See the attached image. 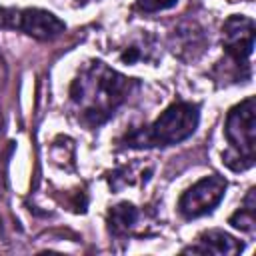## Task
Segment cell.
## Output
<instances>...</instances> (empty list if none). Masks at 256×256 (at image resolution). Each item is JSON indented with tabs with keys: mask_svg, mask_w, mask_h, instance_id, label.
Returning a JSON list of instances; mask_svg holds the SVG:
<instances>
[{
	"mask_svg": "<svg viewBox=\"0 0 256 256\" xmlns=\"http://www.w3.org/2000/svg\"><path fill=\"white\" fill-rule=\"evenodd\" d=\"M226 180L218 174H210L200 178L196 184H192L178 200V212L192 220V218H200L208 212H212L224 198L226 192Z\"/></svg>",
	"mask_w": 256,
	"mask_h": 256,
	"instance_id": "277c9868",
	"label": "cell"
},
{
	"mask_svg": "<svg viewBox=\"0 0 256 256\" xmlns=\"http://www.w3.org/2000/svg\"><path fill=\"white\" fill-rule=\"evenodd\" d=\"M200 122V106L194 102L170 104L148 128L126 134V144L132 148L148 146H174L190 138Z\"/></svg>",
	"mask_w": 256,
	"mask_h": 256,
	"instance_id": "7a4b0ae2",
	"label": "cell"
},
{
	"mask_svg": "<svg viewBox=\"0 0 256 256\" xmlns=\"http://www.w3.org/2000/svg\"><path fill=\"white\" fill-rule=\"evenodd\" d=\"M244 244L230 236L224 230H206L198 236V244L186 248L184 252H200V254H216V256H234L242 252Z\"/></svg>",
	"mask_w": 256,
	"mask_h": 256,
	"instance_id": "ba28073f",
	"label": "cell"
},
{
	"mask_svg": "<svg viewBox=\"0 0 256 256\" xmlns=\"http://www.w3.org/2000/svg\"><path fill=\"white\" fill-rule=\"evenodd\" d=\"M172 52L182 60H196L208 46V36L204 28L194 20L180 22L170 34Z\"/></svg>",
	"mask_w": 256,
	"mask_h": 256,
	"instance_id": "52a82bcc",
	"label": "cell"
},
{
	"mask_svg": "<svg viewBox=\"0 0 256 256\" xmlns=\"http://www.w3.org/2000/svg\"><path fill=\"white\" fill-rule=\"evenodd\" d=\"M0 124H2V118H0Z\"/></svg>",
	"mask_w": 256,
	"mask_h": 256,
	"instance_id": "5bb4252c",
	"label": "cell"
},
{
	"mask_svg": "<svg viewBox=\"0 0 256 256\" xmlns=\"http://www.w3.org/2000/svg\"><path fill=\"white\" fill-rule=\"evenodd\" d=\"M136 82L108 64L94 60L86 64L70 84V102L78 120L96 128L104 124L136 90Z\"/></svg>",
	"mask_w": 256,
	"mask_h": 256,
	"instance_id": "6da1fadb",
	"label": "cell"
},
{
	"mask_svg": "<svg viewBox=\"0 0 256 256\" xmlns=\"http://www.w3.org/2000/svg\"><path fill=\"white\" fill-rule=\"evenodd\" d=\"M14 20H16V10L0 8V28H14Z\"/></svg>",
	"mask_w": 256,
	"mask_h": 256,
	"instance_id": "7c38bea8",
	"label": "cell"
},
{
	"mask_svg": "<svg viewBox=\"0 0 256 256\" xmlns=\"http://www.w3.org/2000/svg\"><path fill=\"white\" fill-rule=\"evenodd\" d=\"M14 28L26 32L36 40H52L66 30V24L48 10L26 8V10H16Z\"/></svg>",
	"mask_w": 256,
	"mask_h": 256,
	"instance_id": "8992f818",
	"label": "cell"
},
{
	"mask_svg": "<svg viewBox=\"0 0 256 256\" xmlns=\"http://www.w3.org/2000/svg\"><path fill=\"white\" fill-rule=\"evenodd\" d=\"M176 4H178V0H136V8L140 12H146V14L168 10V8L176 6Z\"/></svg>",
	"mask_w": 256,
	"mask_h": 256,
	"instance_id": "8fae6325",
	"label": "cell"
},
{
	"mask_svg": "<svg viewBox=\"0 0 256 256\" xmlns=\"http://www.w3.org/2000/svg\"><path fill=\"white\" fill-rule=\"evenodd\" d=\"M224 136L230 148L222 154V162L234 172L252 168L254 158H256V100L254 96H248L240 104L230 108L226 116V124H224Z\"/></svg>",
	"mask_w": 256,
	"mask_h": 256,
	"instance_id": "3957f363",
	"label": "cell"
},
{
	"mask_svg": "<svg viewBox=\"0 0 256 256\" xmlns=\"http://www.w3.org/2000/svg\"><path fill=\"white\" fill-rule=\"evenodd\" d=\"M0 228H2V226H0Z\"/></svg>",
	"mask_w": 256,
	"mask_h": 256,
	"instance_id": "9a60e30c",
	"label": "cell"
},
{
	"mask_svg": "<svg viewBox=\"0 0 256 256\" xmlns=\"http://www.w3.org/2000/svg\"><path fill=\"white\" fill-rule=\"evenodd\" d=\"M222 46L238 70H248V58L254 50V20L242 14L228 16L222 26Z\"/></svg>",
	"mask_w": 256,
	"mask_h": 256,
	"instance_id": "5b68a950",
	"label": "cell"
},
{
	"mask_svg": "<svg viewBox=\"0 0 256 256\" xmlns=\"http://www.w3.org/2000/svg\"><path fill=\"white\" fill-rule=\"evenodd\" d=\"M6 78H8V70H6V62H4V58L0 56V92H2V88H4V84H6Z\"/></svg>",
	"mask_w": 256,
	"mask_h": 256,
	"instance_id": "4fadbf2b",
	"label": "cell"
},
{
	"mask_svg": "<svg viewBox=\"0 0 256 256\" xmlns=\"http://www.w3.org/2000/svg\"><path fill=\"white\" fill-rule=\"evenodd\" d=\"M254 196H256V188H250L246 198H244L242 208L236 210L228 218V224H232L234 228H238L242 232H248V234H252L256 230V202H254Z\"/></svg>",
	"mask_w": 256,
	"mask_h": 256,
	"instance_id": "30bf717a",
	"label": "cell"
},
{
	"mask_svg": "<svg viewBox=\"0 0 256 256\" xmlns=\"http://www.w3.org/2000/svg\"><path fill=\"white\" fill-rule=\"evenodd\" d=\"M138 222V210L136 206L128 202H120L110 208L108 212V228L114 236H126Z\"/></svg>",
	"mask_w": 256,
	"mask_h": 256,
	"instance_id": "9c48e42d",
	"label": "cell"
}]
</instances>
